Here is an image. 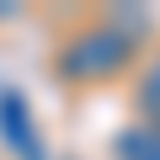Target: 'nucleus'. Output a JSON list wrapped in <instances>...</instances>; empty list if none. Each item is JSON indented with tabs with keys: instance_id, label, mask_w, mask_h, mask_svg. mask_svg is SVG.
<instances>
[{
	"instance_id": "obj_4",
	"label": "nucleus",
	"mask_w": 160,
	"mask_h": 160,
	"mask_svg": "<svg viewBox=\"0 0 160 160\" xmlns=\"http://www.w3.org/2000/svg\"><path fill=\"white\" fill-rule=\"evenodd\" d=\"M133 102H139V112H144V118L160 128V59H155V64L139 75V91H133Z\"/></svg>"
},
{
	"instance_id": "obj_3",
	"label": "nucleus",
	"mask_w": 160,
	"mask_h": 160,
	"mask_svg": "<svg viewBox=\"0 0 160 160\" xmlns=\"http://www.w3.org/2000/svg\"><path fill=\"white\" fill-rule=\"evenodd\" d=\"M112 160H160V128L155 123H133L112 133Z\"/></svg>"
},
{
	"instance_id": "obj_2",
	"label": "nucleus",
	"mask_w": 160,
	"mask_h": 160,
	"mask_svg": "<svg viewBox=\"0 0 160 160\" xmlns=\"http://www.w3.org/2000/svg\"><path fill=\"white\" fill-rule=\"evenodd\" d=\"M0 144H6L16 160H48L38 112H32V102H27L16 86H0Z\"/></svg>"
},
{
	"instance_id": "obj_1",
	"label": "nucleus",
	"mask_w": 160,
	"mask_h": 160,
	"mask_svg": "<svg viewBox=\"0 0 160 160\" xmlns=\"http://www.w3.org/2000/svg\"><path fill=\"white\" fill-rule=\"evenodd\" d=\"M128 59H133V32L102 22V27H86L80 38H69V48L59 53V75L64 80H107Z\"/></svg>"
}]
</instances>
